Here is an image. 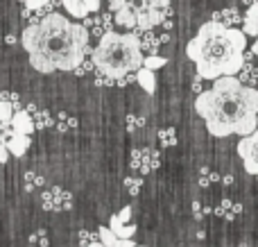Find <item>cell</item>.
<instances>
[{
    "label": "cell",
    "instance_id": "obj_1",
    "mask_svg": "<svg viewBox=\"0 0 258 247\" xmlns=\"http://www.w3.org/2000/svg\"><path fill=\"white\" fill-rule=\"evenodd\" d=\"M89 39L91 32L84 23H73L54 12L30 23L21 32V45L30 54L32 68L43 75L54 71H75L77 64L91 54Z\"/></svg>",
    "mask_w": 258,
    "mask_h": 247
},
{
    "label": "cell",
    "instance_id": "obj_2",
    "mask_svg": "<svg viewBox=\"0 0 258 247\" xmlns=\"http://www.w3.org/2000/svg\"><path fill=\"white\" fill-rule=\"evenodd\" d=\"M195 111L218 139L247 136L258 127V89L242 84L238 75H222L213 80V89L197 93Z\"/></svg>",
    "mask_w": 258,
    "mask_h": 247
},
{
    "label": "cell",
    "instance_id": "obj_3",
    "mask_svg": "<svg viewBox=\"0 0 258 247\" xmlns=\"http://www.w3.org/2000/svg\"><path fill=\"white\" fill-rule=\"evenodd\" d=\"M247 34L238 27H224L209 21L200 27L195 39L188 41L186 54L195 61L202 80H218L222 75H238L245 64Z\"/></svg>",
    "mask_w": 258,
    "mask_h": 247
},
{
    "label": "cell",
    "instance_id": "obj_4",
    "mask_svg": "<svg viewBox=\"0 0 258 247\" xmlns=\"http://www.w3.org/2000/svg\"><path fill=\"white\" fill-rule=\"evenodd\" d=\"M91 59L95 64V71H102L111 75L113 80L136 73L143 66V50L138 43V36L134 32L118 34L109 30L107 34L100 36L98 45L91 50Z\"/></svg>",
    "mask_w": 258,
    "mask_h": 247
},
{
    "label": "cell",
    "instance_id": "obj_5",
    "mask_svg": "<svg viewBox=\"0 0 258 247\" xmlns=\"http://www.w3.org/2000/svg\"><path fill=\"white\" fill-rule=\"evenodd\" d=\"M238 157L245 163V170L249 175H258V127L251 134L240 136L238 141Z\"/></svg>",
    "mask_w": 258,
    "mask_h": 247
},
{
    "label": "cell",
    "instance_id": "obj_6",
    "mask_svg": "<svg viewBox=\"0 0 258 247\" xmlns=\"http://www.w3.org/2000/svg\"><path fill=\"white\" fill-rule=\"evenodd\" d=\"M41 204L45 211H68L73 207V195L61 186H54L41 193Z\"/></svg>",
    "mask_w": 258,
    "mask_h": 247
},
{
    "label": "cell",
    "instance_id": "obj_7",
    "mask_svg": "<svg viewBox=\"0 0 258 247\" xmlns=\"http://www.w3.org/2000/svg\"><path fill=\"white\" fill-rule=\"evenodd\" d=\"M156 166H159V152H154V150H134V154H132L134 170L147 175V172H152Z\"/></svg>",
    "mask_w": 258,
    "mask_h": 247
},
{
    "label": "cell",
    "instance_id": "obj_8",
    "mask_svg": "<svg viewBox=\"0 0 258 247\" xmlns=\"http://www.w3.org/2000/svg\"><path fill=\"white\" fill-rule=\"evenodd\" d=\"M138 12V23L136 27H141V30H152V27L161 25V21H163V9H152V7H136Z\"/></svg>",
    "mask_w": 258,
    "mask_h": 247
},
{
    "label": "cell",
    "instance_id": "obj_9",
    "mask_svg": "<svg viewBox=\"0 0 258 247\" xmlns=\"http://www.w3.org/2000/svg\"><path fill=\"white\" fill-rule=\"evenodd\" d=\"M84 25L89 27V32H93L95 36H102L111 30V14H100V12H93V16H86L84 18Z\"/></svg>",
    "mask_w": 258,
    "mask_h": 247
},
{
    "label": "cell",
    "instance_id": "obj_10",
    "mask_svg": "<svg viewBox=\"0 0 258 247\" xmlns=\"http://www.w3.org/2000/svg\"><path fill=\"white\" fill-rule=\"evenodd\" d=\"M9 127H12L16 134H32V132L36 130L34 120H32V113L25 111V109H16V111H14Z\"/></svg>",
    "mask_w": 258,
    "mask_h": 247
},
{
    "label": "cell",
    "instance_id": "obj_11",
    "mask_svg": "<svg viewBox=\"0 0 258 247\" xmlns=\"http://www.w3.org/2000/svg\"><path fill=\"white\" fill-rule=\"evenodd\" d=\"M113 14H116V16H113V23H116V25L125 27V30H134V27H136L138 12H136V7H134L132 3L125 5V7H120L118 12H113Z\"/></svg>",
    "mask_w": 258,
    "mask_h": 247
},
{
    "label": "cell",
    "instance_id": "obj_12",
    "mask_svg": "<svg viewBox=\"0 0 258 247\" xmlns=\"http://www.w3.org/2000/svg\"><path fill=\"white\" fill-rule=\"evenodd\" d=\"M30 143H32L30 134H16V132H14L7 141V150H9V154H14V157H23V154L30 150Z\"/></svg>",
    "mask_w": 258,
    "mask_h": 247
},
{
    "label": "cell",
    "instance_id": "obj_13",
    "mask_svg": "<svg viewBox=\"0 0 258 247\" xmlns=\"http://www.w3.org/2000/svg\"><path fill=\"white\" fill-rule=\"evenodd\" d=\"M213 21H218L220 25H224V27H236L238 23H242V14L238 12L236 7H227V9L215 12L213 14Z\"/></svg>",
    "mask_w": 258,
    "mask_h": 247
},
{
    "label": "cell",
    "instance_id": "obj_14",
    "mask_svg": "<svg viewBox=\"0 0 258 247\" xmlns=\"http://www.w3.org/2000/svg\"><path fill=\"white\" fill-rule=\"evenodd\" d=\"M98 238H100V243H104L107 247H134V245H136L132 238H118V236L113 234L109 227H100Z\"/></svg>",
    "mask_w": 258,
    "mask_h": 247
},
{
    "label": "cell",
    "instance_id": "obj_15",
    "mask_svg": "<svg viewBox=\"0 0 258 247\" xmlns=\"http://www.w3.org/2000/svg\"><path fill=\"white\" fill-rule=\"evenodd\" d=\"M242 32L247 36H258V3L249 5L242 16Z\"/></svg>",
    "mask_w": 258,
    "mask_h": 247
},
{
    "label": "cell",
    "instance_id": "obj_16",
    "mask_svg": "<svg viewBox=\"0 0 258 247\" xmlns=\"http://www.w3.org/2000/svg\"><path fill=\"white\" fill-rule=\"evenodd\" d=\"M25 111L32 113V120H34L36 130H48V127L54 125V116H50V111H45V109H36V104H30Z\"/></svg>",
    "mask_w": 258,
    "mask_h": 247
},
{
    "label": "cell",
    "instance_id": "obj_17",
    "mask_svg": "<svg viewBox=\"0 0 258 247\" xmlns=\"http://www.w3.org/2000/svg\"><path fill=\"white\" fill-rule=\"evenodd\" d=\"M136 82L141 84V89L145 91V93H154L156 91V75H154V71H150V68H145V66H141L136 71Z\"/></svg>",
    "mask_w": 258,
    "mask_h": 247
},
{
    "label": "cell",
    "instance_id": "obj_18",
    "mask_svg": "<svg viewBox=\"0 0 258 247\" xmlns=\"http://www.w3.org/2000/svg\"><path fill=\"white\" fill-rule=\"evenodd\" d=\"M54 127H57L59 134H68V132L77 130V118L71 116V113H66V111H61V113H57V118H54Z\"/></svg>",
    "mask_w": 258,
    "mask_h": 247
},
{
    "label": "cell",
    "instance_id": "obj_19",
    "mask_svg": "<svg viewBox=\"0 0 258 247\" xmlns=\"http://www.w3.org/2000/svg\"><path fill=\"white\" fill-rule=\"evenodd\" d=\"M242 211V207L238 202H231V200H222L220 202V207L215 209V213H218L220 218H227V220H233V218H238Z\"/></svg>",
    "mask_w": 258,
    "mask_h": 247
},
{
    "label": "cell",
    "instance_id": "obj_20",
    "mask_svg": "<svg viewBox=\"0 0 258 247\" xmlns=\"http://www.w3.org/2000/svg\"><path fill=\"white\" fill-rule=\"evenodd\" d=\"M238 80H240L242 84L254 86L258 82V66L254 61H245V64H242V68L238 71Z\"/></svg>",
    "mask_w": 258,
    "mask_h": 247
},
{
    "label": "cell",
    "instance_id": "obj_21",
    "mask_svg": "<svg viewBox=\"0 0 258 247\" xmlns=\"http://www.w3.org/2000/svg\"><path fill=\"white\" fill-rule=\"evenodd\" d=\"M61 5L66 7V12L71 14L73 18H86L89 16V7L84 5V0H61Z\"/></svg>",
    "mask_w": 258,
    "mask_h": 247
},
{
    "label": "cell",
    "instance_id": "obj_22",
    "mask_svg": "<svg viewBox=\"0 0 258 247\" xmlns=\"http://www.w3.org/2000/svg\"><path fill=\"white\" fill-rule=\"evenodd\" d=\"M109 229H111L118 238H134V234H136V227L127 225V222H118L113 216H111V220H109Z\"/></svg>",
    "mask_w": 258,
    "mask_h": 247
},
{
    "label": "cell",
    "instance_id": "obj_23",
    "mask_svg": "<svg viewBox=\"0 0 258 247\" xmlns=\"http://www.w3.org/2000/svg\"><path fill=\"white\" fill-rule=\"evenodd\" d=\"M23 184H25V191H36V189H43L45 186V179L34 170H27L23 175Z\"/></svg>",
    "mask_w": 258,
    "mask_h": 247
},
{
    "label": "cell",
    "instance_id": "obj_24",
    "mask_svg": "<svg viewBox=\"0 0 258 247\" xmlns=\"http://www.w3.org/2000/svg\"><path fill=\"white\" fill-rule=\"evenodd\" d=\"M159 143L163 148H174L177 145V132H174V127H165V130L159 132Z\"/></svg>",
    "mask_w": 258,
    "mask_h": 247
},
{
    "label": "cell",
    "instance_id": "obj_25",
    "mask_svg": "<svg viewBox=\"0 0 258 247\" xmlns=\"http://www.w3.org/2000/svg\"><path fill=\"white\" fill-rule=\"evenodd\" d=\"M165 64H168V59L161 57V54H147V57L143 59V66L150 68V71H159V68H163Z\"/></svg>",
    "mask_w": 258,
    "mask_h": 247
},
{
    "label": "cell",
    "instance_id": "obj_26",
    "mask_svg": "<svg viewBox=\"0 0 258 247\" xmlns=\"http://www.w3.org/2000/svg\"><path fill=\"white\" fill-rule=\"evenodd\" d=\"M12 116H14V107L5 100H0V127L3 125H9L12 122Z\"/></svg>",
    "mask_w": 258,
    "mask_h": 247
},
{
    "label": "cell",
    "instance_id": "obj_27",
    "mask_svg": "<svg viewBox=\"0 0 258 247\" xmlns=\"http://www.w3.org/2000/svg\"><path fill=\"white\" fill-rule=\"evenodd\" d=\"M93 68H95L93 59H91L89 54H86V57L75 66V75H89V73H93Z\"/></svg>",
    "mask_w": 258,
    "mask_h": 247
},
{
    "label": "cell",
    "instance_id": "obj_28",
    "mask_svg": "<svg viewBox=\"0 0 258 247\" xmlns=\"http://www.w3.org/2000/svg\"><path fill=\"white\" fill-rule=\"evenodd\" d=\"M213 181H218V175H215L211 168H202V172H200V184H202V189L211 186Z\"/></svg>",
    "mask_w": 258,
    "mask_h": 247
},
{
    "label": "cell",
    "instance_id": "obj_29",
    "mask_svg": "<svg viewBox=\"0 0 258 247\" xmlns=\"http://www.w3.org/2000/svg\"><path fill=\"white\" fill-rule=\"evenodd\" d=\"M93 84L95 86H111V84H116V80H113L111 75H107V73H102V71H95Z\"/></svg>",
    "mask_w": 258,
    "mask_h": 247
},
{
    "label": "cell",
    "instance_id": "obj_30",
    "mask_svg": "<svg viewBox=\"0 0 258 247\" xmlns=\"http://www.w3.org/2000/svg\"><path fill=\"white\" fill-rule=\"evenodd\" d=\"M143 125H145V120H143L138 113H129V116H127V130L129 132H138Z\"/></svg>",
    "mask_w": 258,
    "mask_h": 247
},
{
    "label": "cell",
    "instance_id": "obj_31",
    "mask_svg": "<svg viewBox=\"0 0 258 247\" xmlns=\"http://www.w3.org/2000/svg\"><path fill=\"white\" fill-rule=\"evenodd\" d=\"M125 186H127V191L132 195H138L141 193V189H143V181L138 179V177H127L125 179Z\"/></svg>",
    "mask_w": 258,
    "mask_h": 247
},
{
    "label": "cell",
    "instance_id": "obj_32",
    "mask_svg": "<svg viewBox=\"0 0 258 247\" xmlns=\"http://www.w3.org/2000/svg\"><path fill=\"white\" fill-rule=\"evenodd\" d=\"M143 7H152V9H168L170 0H143Z\"/></svg>",
    "mask_w": 258,
    "mask_h": 247
},
{
    "label": "cell",
    "instance_id": "obj_33",
    "mask_svg": "<svg viewBox=\"0 0 258 247\" xmlns=\"http://www.w3.org/2000/svg\"><path fill=\"white\" fill-rule=\"evenodd\" d=\"M113 218H116L118 222H129V220H132V207H122V211L116 213Z\"/></svg>",
    "mask_w": 258,
    "mask_h": 247
},
{
    "label": "cell",
    "instance_id": "obj_34",
    "mask_svg": "<svg viewBox=\"0 0 258 247\" xmlns=\"http://www.w3.org/2000/svg\"><path fill=\"white\" fill-rule=\"evenodd\" d=\"M129 3H134V0H109V9H111V12H118V9L125 7Z\"/></svg>",
    "mask_w": 258,
    "mask_h": 247
},
{
    "label": "cell",
    "instance_id": "obj_35",
    "mask_svg": "<svg viewBox=\"0 0 258 247\" xmlns=\"http://www.w3.org/2000/svg\"><path fill=\"white\" fill-rule=\"evenodd\" d=\"M36 240H39V245H41V247L48 245V238H45V231H43V229H39L34 236H32V243H36Z\"/></svg>",
    "mask_w": 258,
    "mask_h": 247
},
{
    "label": "cell",
    "instance_id": "obj_36",
    "mask_svg": "<svg viewBox=\"0 0 258 247\" xmlns=\"http://www.w3.org/2000/svg\"><path fill=\"white\" fill-rule=\"evenodd\" d=\"M84 5L89 7V12H100V5H102V0H84Z\"/></svg>",
    "mask_w": 258,
    "mask_h": 247
},
{
    "label": "cell",
    "instance_id": "obj_37",
    "mask_svg": "<svg viewBox=\"0 0 258 247\" xmlns=\"http://www.w3.org/2000/svg\"><path fill=\"white\" fill-rule=\"evenodd\" d=\"M80 240L84 247H89L91 243H93V234H89V231H80Z\"/></svg>",
    "mask_w": 258,
    "mask_h": 247
},
{
    "label": "cell",
    "instance_id": "obj_38",
    "mask_svg": "<svg viewBox=\"0 0 258 247\" xmlns=\"http://www.w3.org/2000/svg\"><path fill=\"white\" fill-rule=\"evenodd\" d=\"M7 159H9V150H7V145L0 143V163H7Z\"/></svg>",
    "mask_w": 258,
    "mask_h": 247
},
{
    "label": "cell",
    "instance_id": "obj_39",
    "mask_svg": "<svg viewBox=\"0 0 258 247\" xmlns=\"http://www.w3.org/2000/svg\"><path fill=\"white\" fill-rule=\"evenodd\" d=\"M202 77L200 75H195V82H192V91H195V93H202Z\"/></svg>",
    "mask_w": 258,
    "mask_h": 247
},
{
    "label": "cell",
    "instance_id": "obj_40",
    "mask_svg": "<svg viewBox=\"0 0 258 247\" xmlns=\"http://www.w3.org/2000/svg\"><path fill=\"white\" fill-rule=\"evenodd\" d=\"M202 204L200 202H195V204H192V211H195V218H202Z\"/></svg>",
    "mask_w": 258,
    "mask_h": 247
},
{
    "label": "cell",
    "instance_id": "obj_41",
    "mask_svg": "<svg viewBox=\"0 0 258 247\" xmlns=\"http://www.w3.org/2000/svg\"><path fill=\"white\" fill-rule=\"evenodd\" d=\"M251 52H254V54H256V57H258V36H256V43H254V45H251Z\"/></svg>",
    "mask_w": 258,
    "mask_h": 247
},
{
    "label": "cell",
    "instance_id": "obj_42",
    "mask_svg": "<svg viewBox=\"0 0 258 247\" xmlns=\"http://www.w3.org/2000/svg\"><path fill=\"white\" fill-rule=\"evenodd\" d=\"M14 41H16V36L9 34V36H7V43H9V45H14Z\"/></svg>",
    "mask_w": 258,
    "mask_h": 247
},
{
    "label": "cell",
    "instance_id": "obj_43",
    "mask_svg": "<svg viewBox=\"0 0 258 247\" xmlns=\"http://www.w3.org/2000/svg\"><path fill=\"white\" fill-rule=\"evenodd\" d=\"M89 247H107V245H104V243H100V240H98V243H95V240H93V243H91Z\"/></svg>",
    "mask_w": 258,
    "mask_h": 247
},
{
    "label": "cell",
    "instance_id": "obj_44",
    "mask_svg": "<svg viewBox=\"0 0 258 247\" xmlns=\"http://www.w3.org/2000/svg\"><path fill=\"white\" fill-rule=\"evenodd\" d=\"M240 3H245V5H254L256 0H240Z\"/></svg>",
    "mask_w": 258,
    "mask_h": 247
},
{
    "label": "cell",
    "instance_id": "obj_45",
    "mask_svg": "<svg viewBox=\"0 0 258 247\" xmlns=\"http://www.w3.org/2000/svg\"><path fill=\"white\" fill-rule=\"evenodd\" d=\"M21 3H30V0H21Z\"/></svg>",
    "mask_w": 258,
    "mask_h": 247
},
{
    "label": "cell",
    "instance_id": "obj_46",
    "mask_svg": "<svg viewBox=\"0 0 258 247\" xmlns=\"http://www.w3.org/2000/svg\"><path fill=\"white\" fill-rule=\"evenodd\" d=\"M240 247H247V243H242V245H240Z\"/></svg>",
    "mask_w": 258,
    "mask_h": 247
},
{
    "label": "cell",
    "instance_id": "obj_47",
    "mask_svg": "<svg viewBox=\"0 0 258 247\" xmlns=\"http://www.w3.org/2000/svg\"><path fill=\"white\" fill-rule=\"evenodd\" d=\"M134 247H143V245H134Z\"/></svg>",
    "mask_w": 258,
    "mask_h": 247
}]
</instances>
